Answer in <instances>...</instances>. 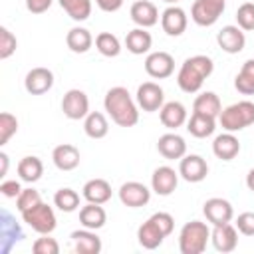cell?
Returning a JSON list of instances; mask_svg holds the SVG:
<instances>
[{
	"label": "cell",
	"mask_w": 254,
	"mask_h": 254,
	"mask_svg": "<svg viewBox=\"0 0 254 254\" xmlns=\"http://www.w3.org/2000/svg\"><path fill=\"white\" fill-rule=\"evenodd\" d=\"M103 105H105V111L109 113L111 121L117 123L119 127H133V125H137L139 109H137V103L133 101L131 93L127 91V87H121V85L111 87L105 93Z\"/></svg>",
	"instance_id": "cell-1"
},
{
	"label": "cell",
	"mask_w": 254,
	"mask_h": 254,
	"mask_svg": "<svg viewBox=\"0 0 254 254\" xmlns=\"http://www.w3.org/2000/svg\"><path fill=\"white\" fill-rule=\"evenodd\" d=\"M214 69V64L208 56H192V58H187L177 73V83L179 87L185 91V93H196L204 79L210 77Z\"/></svg>",
	"instance_id": "cell-2"
},
{
	"label": "cell",
	"mask_w": 254,
	"mask_h": 254,
	"mask_svg": "<svg viewBox=\"0 0 254 254\" xmlns=\"http://www.w3.org/2000/svg\"><path fill=\"white\" fill-rule=\"evenodd\" d=\"M175 218L169 212H155L151 214L137 230V240L143 248L155 250L163 244V240L173 232Z\"/></svg>",
	"instance_id": "cell-3"
},
{
	"label": "cell",
	"mask_w": 254,
	"mask_h": 254,
	"mask_svg": "<svg viewBox=\"0 0 254 254\" xmlns=\"http://www.w3.org/2000/svg\"><path fill=\"white\" fill-rule=\"evenodd\" d=\"M210 240V228L200 220H190L181 228L179 250L183 254H202Z\"/></svg>",
	"instance_id": "cell-4"
},
{
	"label": "cell",
	"mask_w": 254,
	"mask_h": 254,
	"mask_svg": "<svg viewBox=\"0 0 254 254\" xmlns=\"http://www.w3.org/2000/svg\"><path fill=\"white\" fill-rule=\"evenodd\" d=\"M218 121H220V127L224 131H230V133L242 131L254 123V103L248 99L232 103L220 111Z\"/></svg>",
	"instance_id": "cell-5"
},
{
	"label": "cell",
	"mask_w": 254,
	"mask_h": 254,
	"mask_svg": "<svg viewBox=\"0 0 254 254\" xmlns=\"http://www.w3.org/2000/svg\"><path fill=\"white\" fill-rule=\"evenodd\" d=\"M22 214V220L32 228L36 230L38 234H52L56 230V212L52 206H48L46 202H38L36 206L20 212Z\"/></svg>",
	"instance_id": "cell-6"
},
{
	"label": "cell",
	"mask_w": 254,
	"mask_h": 254,
	"mask_svg": "<svg viewBox=\"0 0 254 254\" xmlns=\"http://www.w3.org/2000/svg\"><path fill=\"white\" fill-rule=\"evenodd\" d=\"M224 12V0H194L190 8V18L194 24L206 28L212 26Z\"/></svg>",
	"instance_id": "cell-7"
},
{
	"label": "cell",
	"mask_w": 254,
	"mask_h": 254,
	"mask_svg": "<svg viewBox=\"0 0 254 254\" xmlns=\"http://www.w3.org/2000/svg\"><path fill=\"white\" fill-rule=\"evenodd\" d=\"M137 105L147 111V113H153V111H159L163 105H165V93H163V87L155 81H145L137 87Z\"/></svg>",
	"instance_id": "cell-8"
},
{
	"label": "cell",
	"mask_w": 254,
	"mask_h": 254,
	"mask_svg": "<svg viewBox=\"0 0 254 254\" xmlns=\"http://www.w3.org/2000/svg\"><path fill=\"white\" fill-rule=\"evenodd\" d=\"M62 111L71 121L85 119V115L89 113V99H87L85 91H81V89L65 91L64 99H62Z\"/></svg>",
	"instance_id": "cell-9"
},
{
	"label": "cell",
	"mask_w": 254,
	"mask_h": 254,
	"mask_svg": "<svg viewBox=\"0 0 254 254\" xmlns=\"http://www.w3.org/2000/svg\"><path fill=\"white\" fill-rule=\"evenodd\" d=\"M119 200L129 208H139V206H145L151 200V190L143 183L127 181L119 189Z\"/></svg>",
	"instance_id": "cell-10"
},
{
	"label": "cell",
	"mask_w": 254,
	"mask_h": 254,
	"mask_svg": "<svg viewBox=\"0 0 254 254\" xmlns=\"http://www.w3.org/2000/svg\"><path fill=\"white\" fill-rule=\"evenodd\" d=\"M202 212L206 216V220L216 226V224H226L232 220L234 216V208L232 204L226 200V198H220V196H212L208 198L204 204H202Z\"/></svg>",
	"instance_id": "cell-11"
},
{
	"label": "cell",
	"mask_w": 254,
	"mask_h": 254,
	"mask_svg": "<svg viewBox=\"0 0 254 254\" xmlns=\"http://www.w3.org/2000/svg\"><path fill=\"white\" fill-rule=\"evenodd\" d=\"M145 71L155 79H165L175 71V58L169 52H153L145 60Z\"/></svg>",
	"instance_id": "cell-12"
},
{
	"label": "cell",
	"mask_w": 254,
	"mask_h": 254,
	"mask_svg": "<svg viewBox=\"0 0 254 254\" xmlns=\"http://www.w3.org/2000/svg\"><path fill=\"white\" fill-rule=\"evenodd\" d=\"M179 185V173L173 167H157L151 175V189L159 194V196H169L175 192Z\"/></svg>",
	"instance_id": "cell-13"
},
{
	"label": "cell",
	"mask_w": 254,
	"mask_h": 254,
	"mask_svg": "<svg viewBox=\"0 0 254 254\" xmlns=\"http://www.w3.org/2000/svg\"><path fill=\"white\" fill-rule=\"evenodd\" d=\"M179 175L187 183H200L208 175V165L200 155H185L179 163Z\"/></svg>",
	"instance_id": "cell-14"
},
{
	"label": "cell",
	"mask_w": 254,
	"mask_h": 254,
	"mask_svg": "<svg viewBox=\"0 0 254 254\" xmlns=\"http://www.w3.org/2000/svg\"><path fill=\"white\" fill-rule=\"evenodd\" d=\"M54 85V73L48 67H32L26 73L24 87L30 95H44Z\"/></svg>",
	"instance_id": "cell-15"
},
{
	"label": "cell",
	"mask_w": 254,
	"mask_h": 254,
	"mask_svg": "<svg viewBox=\"0 0 254 254\" xmlns=\"http://www.w3.org/2000/svg\"><path fill=\"white\" fill-rule=\"evenodd\" d=\"M187 24H189V18H187V12L179 6H169L163 14H161V26H163V32L167 36H181L185 30H187Z\"/></svg>",
	"instance_id": "cell-16"
},
{
	"label": "cell",
	"mask_w": 254,
	"mask_h": 254,
	"mask_svg": "<svg viewBox=\"0 0 254 254\" xmlns=\"http://www.w3.org/2000/svg\"><path fill=\"white\" fill-rule=\"evenodd\" d=\"M216 42H218V46H220L222 52H226V54H238L246 46V36L242 32V28H238V26H224L216 34Z\"/></svg>",
	"instance_id": "cell-17"
},
{
	"label": "cell",
	"mask_w": 254,
	"mask_h": 254,
	"mask_svg": "<svg viewBox=\"0 0 254 254\" xmlns=\"http://www.w3.org/2000/svg\"><path fill=\"white\" fill-rule=\"evenodd\" d=\"M210 240H212V246L218 252H232L238 246V232L230 222L216 224L210 230Z\"/></svg>",
	"instance_id": "cell-18"
},
{
	"label": "cell",
	"mask_w": 254,
	"mask_h": 254,
	"mask_svg": "<svg viewBox=\"0 0 254 254\" xmlns=\"http://www.w3.org/2000/svg\"><path fill=\"white\" fill-rule=\"evenodd\" d=\"M129 16L131 20L139 26V28H151L159 22V10L153 2L149 0H137L131 4V10H129Z\"/></svg>",
	"instance_id": "cell-19"
},
{
	"label": "cell",
	"mask_w": 254,
	"mask_h": 254,
	"mask_svg": "<svg viewBox=\"0 0 254 254\" xmlns=\"http://www.w3.org/2000/svg\"><path fill=\"white\" fill-rule=\"evenodd\" d=\"M157 151H159L165 159H169V161H175V159L181 161V159L187 155V143H185V139H183L181 135H177V133H165V135H161L159 141H157Z\"/></svg>",
	"instance_id": "cell-20"
},
{
	"label": "cell",
	"mask_w": 254,
	"mask_h": 254,
	"mask_svg": "<svg viewBox=\"0 0 254 254\" xmlns=\"http://www.w3.org/2000/svg\"><path fill=\"white\" fill-rule=\"evenodd\" d=\"M69 238L77 254H99L101 252V238L95 234V230H89V228L73 230Z\"/></svg>",
	"instance_id": "cell-21"
},
{
	"label": "cell",
	"mask_w": 254,
	"mask_h": 254,
	"mask_svg": "<svg viewBox=\"0 0 254 254\" xmlns=\"http://www.w3.org/2000/svg\"><path fill=\"white\" fill-rule=\"evenodd\" d=\"M79 159H81L79 157V149L75 145H69V143L58 145L52 151V161H54V165L60 171H73V169H77Z\"/></svg>",
	"instance_id": "cell-22"
},
{
	"label": "cell",
	"mask_w": 254,
	"mask_h": 254,
	"mask_svg": "<svg viewBox=\"0 0 254 254\" xmlns=\"http://www.w3.org/2000/svg\"><path fill=\"white\" fill-rule=\"evenodd\" d=\"M159 119L167 129H177L187 123V107L181 101H169L159 109Z\"/></svg>",
	"instance_id": "cell-23"
},
{
	"label": "cell",
	"mask_w": 254,
	"mask_h": 254,
	"mask_svg": "<svg viewBox=\"0 0 254 254\" xmlns=\"http://www.w3.org/2000/svg\"><path fill=\"white\" fill-rule=\"evenodd\" d=\"M212 153L222 159V161H232L238 153H240V141L236 139L234 133L226 131L222 135H218L214 141H212Z\"/></svg>",
	"instance_id": "cell-24"
},
{
	"label": "cell",
	"mask_w": 254,
	"mask_h": 254,
	"mask_svg": "<svg viewBox=\"0 0 254 254\" xmlns=\"http://www.w3.org/2000/svg\"><path fill=\"white\" fill-rule=\"evenodd\" d=\"M79 222L83 228H89V230H99L105 226L107 222V212L101 204H95V202H87L85 206L79 208Z\"/></svg>",
	"instance_id": "cell-25"
},
{
	"label": "cell",
	"mask_w": 254,
	"mask_h": 254,
	"mask_svg": "<svg viewBox=\"0 0 254 254\" xmlns=\"http://www.w3.org/2000/svg\"><path fill=\"white\" fill-rule=\"evenodd\" d=\"M81 194L87 202H95V204H105L111 198V185L105 179H91L83 185Z\"/></svg>",
	"instance_id": "cell-26"
},
{
	"label": "cell",
	"mask_w": 254,
	"mask_h": 254,
	"mask_svg": "<svg viewBox=\"0 0 254 254\" xmlns=\"http://www.w3.org/2000/svg\"><path fill=\"white\" fill-rule=\"evenodd\" d=\"M214 129H216V117H210V115H204V113L192 111L190 119L187 121V131L196 139L210 137L214 133Z\"/></svg>",
	"instance_id": "cell-27"
},
{
	"label": "cell",
	"mask_w": 254,
	"mask_h": 254,
	"mask_svg": "<svg viewBox=\"0 0 254 254\" xmlns=\"http://www.w3.org/2000/svg\"><path fill=\"white\" fill-rule=\"evenodd\" d=\"M125 46H127V50H129L131 54L143 56V54H147V52L151 50L153 38H151V34L147 32V28H139V26H137L135 30L127 32V36H125Z\"/></svg>",
	"instance_id": "cell-28"
},
{
	"label": "cell",
	"mask_w": 254,
	"mask_h": 254,
	"mask_svg": "<svg viewBox=\"0 0 254 254\" xmlns=\"http://www.w3.org/2000/svg\"><path fill=\"white\" fill-rule=\"evenodd\" d=\"M65 44L67 48L73 52V54H85L91 46H93V36L89 34V30L81 28V26H75L67 32L65 36Z\"/></svg>",
	"instance_id": "cell-29"
},
{
	"label": "cell",
	"mask_w": 254,
	"mask_h": 254,
	"mask_svg": "<svg viewBox=\"0 0 254 254\" xmlns=\"http://www.w3.org/2000/svg\"><path fill=\"white\" fill-rule=\"evenodd\" d=\"M83 131L89 139H103L109 133V123L103 113L99 111H89L83 119Z\"/></svg>",
	"instance_id": "cell-30"
},
{
	"label": "cell",
	"mask_w": 254,
	"mask_h": 254,
	"mask_svg": "<svg viewBox=\"0 0 254 254\" xmlns=\"http://www.w3.org/2000/svg\"><path fill=\"white\" fill-rule=\"evenodd\" d=\"M18 175H20V179L24 183H30V185L36 183V181H40L42 175H44V163H42V159H38L34 155H28V157L20 159V163H18Z\"/></svg>",
	"instance_id": "cell-31"
},
{
	"label": "cell",
	"mask_w": 254,
	"mask_h": 254,
	"mask_svg": "<svg viewBox=\"0 0 254 254\" xmlns=\"http://www.w3.org/2000/svg\"><path fill=\"white\" fill-rule=\"evenodd\" d=\"M192 111L204 113L210 117H218L222 111V105H220V99L214 91H202L200 95H196V99L192 103Z\"/></svg>",
	"instance_id": "cell-32"
},
{
	"label": "cell",
	"mask_w": 254,
	"mask_h": 254,
	"mask_svg": "<svg viewBox=\"0 0 254 254\" xmlns=\"http://www.w3.org/2000/svg\"><path fill=\"white\" fill-rule=\"evenodd\" d=\"M234 87L242 95H254V58L246 60L234 79Z\"/></svg>",
	"instance_id": "cell-33"
},
{
	"label": "cell",
	"mask_w": 254,
	"mask_h": 254,
	"mask_svg": "<svg viewBox=\"0 0 254 254\" xmlns=\"http://www.w3.org/2000/svg\"><path fill=\"white\" fill-rule=\"evenodd\" d=\"M95 48H97V52H99L101 56H105V58H115V56H119V52H121V42H119V38H117L115 34H111V32H99V34L95 36Z\"/></svg>",
	"instance_id": "cell-34"
},
{
	"label": "cell",
	"mask_w": 254,
	"mask_h": 254,
	"mask_svg": "<svg viewBox=\"0 0 254 254\" xmlns=\"http://www.w3.org/2000/svg\"><path fill=\"white\" fill-rule=\"evenodd\" d=\"M58 2L75 22H83L91 16V0H58Z\"/></svg>",
	"instance_id": "cell-35"
},
{
	"label": "cell",
	"mask_w": 254,
	"mask_h": 254,
	"mask_svg": "<svg viewBox=\"0 0 254 254\" xmlns=\"http://www.w3.org/2000/svg\"><path fill=\"white\" fill-rule=\"evenodd\" d=\"M54 204H56L62 212H73V210H77V206H79V194H77L73 189L64 187V189L56 190V194H54Z\"/></svg>",
	"instance_id": "cell-36"
},
{
	"label": "cell",
	"mask_w": 254,
	"mask_h": 254,
	"mask_svg": "<svg viewBox=\"0 0 254 254\" xmlns=\"http://www.w3.org/2000/svg\"><path fill=\"white\" fill-rule=\"evenodd\" d=\"M16 131H18V119L8 111L0 113V145H6L16 135Z\"/></svg>",
	"instance_id": "cell-37"
},
{
	"label": "cell",
	"mask_w": 254,
	"mask_h": 254,
	"mask_svg": "<svg viewBox=\"0 0 254 254\" xmlns=\"http://www.w3.org/2000/svg\"><path fill=\"white\" fill-rule=\"evenodd\" d=\"M12 236H14L16 240H22V238H24L20 226H18V224H12L10 214H8V212H2V252H4V254H6V248H8V240H10Z\"/></svg>",
	"instance_id": "cell-38"
},
{
	"label": "cell",
	"mask_w": 254,
	"mask_h": 254,
	"mask_svg": "<svg viewBox=\"0 0 254 254\" xmlns=\"http://www.w3.org/2000/svg\"><path fill=\"white\" fill-rule=\"evenodd\" d=\"M236 22H238V28H242L244 32L254 30V4L252 2H244L242 6H238Z\"/></svg>",
	"instance_id": "cell-39"
},
{
	"label": "cell",
	"mask_w": 254,
	"mask_h": 254,
	"mask_svg": "<svg viewBox=\"0 0 254 254\" xmlns=\"http://www.w3.org/2000/svg\"><path fill=\"white\" fill-rule=\"evenodd\" d=\"M18 48V42H16V36L6 28L2 26L0 28V60H8Z\"/></svg>",
	"instance_id": "cell-40"
},
{
	"label": "cell",
	"mask_w": 254,
	"mask_h": 254,
	"mask_svg": "<svg viewBox=\"0 0 254 254\" xmlns=\"http://www.w3.org/2000/svg\"><path fill=\"white\" fill-rule=\"evenodd\" d=\"M38 202H42V196H40V192L36 190V189H22V192L18 194V198H16V208L20 210V212H24V210H28V208H32V206H36Z\"/></svg>",
	"instance_id": "cell-41"
},
{
	"label": "cell",
	"mask_w": 254,
	"mask_h": 254,
	"mask_svg": "<svg viewBox=\"0 0 254 254\" xmlns=\"http://www.w3.org/2000/svg\"><path fill=\"white\" fill-rule=\"evenodd\" d=\"M32 250L36 254H58L60 252V244L56 238H52L50 234H42L40 238H36V242L32 244Z\"/></svg>",
	"instance_id": "cell-42"
},
{
	"label": "cell",
	"mask_w": 254,
	"mask_h": 254,
	"mask_svg": "<svg viewBox=\"0 0 254 254\" xmlns=\"http://www.w3.org/2000/svg\"><path fill=\"white\" fill-rule=\"evenodd\" d=\"M236 228L244 236H254V212H242V214H238Z\"/></svg>",
	"instance_id": "cell-43"
},
{
	"label": "cell",
	"mask_w": 254,
	"mask_h": 254,
	"mask_svg": "<svg viewBox=\"0 0 254 254\" xmlns=\"http://www.w3.org/2000/svg\"><path fill=\"white\" fill-rule=\"evenodd\" d=\"M0 192H2L6 198H18V194L22 192V187H20L18 181H2Z\"/></svg>",
	"instance_id": "cell-44"
},
{
	"label": "cell",
	"mask_w": 254,
	"mask_h": 254,
	"mask_svg": "<svg viewBox=\"0 0 254 254\" xmlns=\"http://www.w3.org/2000/svg\"><path fill=\"white\" fill-rule=\"evenodd\" d=\"M54 0H26V8L32 12V14H44L50 6H52Z\"/></svg>",
	"instance_id": "cell-45"
},
{
	"label": "cell",
	"mask_w": 254,
	"mask_h": 254,
	"mask_svg": "<svg viewBox=\"0 0 254 254\" xmlns=\"http://www.w3.org/2000/svg\"><path fill=\"white\" fill-rule=\"evenodd\" d=\"M95 4L103 12H117L123 6V0H95Z\"/></svg>",
	"instance_id": "cell-46"
},
{
	"label": "cell",
	"mask_w": 254,
	"mask_h": 254,
	"mask_svg": "<svg viewBox=\"0 0 254 254\" xmlns=\"http://www.w3.org/2000/svg\"><path fill=\"white\" fill-rule=\"evenodd\" d=\"M0 161H2V171H0V177H4V175H6V171H8V155H6V153H0Z\"/></svg>",
	"instance_id": "cell-47"
},
{
	"label": "cell",
	"mask_w": 254,
	"mask_h": 254,
	"mask_svg": "<svg viewBox=\"0 0 254 254\" xmlns=\"http://www.w3.org/2000/svg\"><path fill=\"white\" fill-rule=\"evenodd\" d=\"M246 187L254 192V169H250V171H248V175H246Z\"/></svg>",
	"instance_id": "cell-48"
},
{
	"label": "cell",
	"mask_w": 254,
	"mask_h": 254,
	"mask_svg": "<svg viewBox=\"0 0 254 254\" xmlns=\"http://www.w3.org/2000/svg\"><path fill=\"white\" fill-rule=\"evenodd\" d=\"M163 2H167V4H177L179 0H163Z\"/></svg>",
	"instance_id": "cell-49"
},
{
	"label": "cell",
	"mask_w": 254,
	"mask_h": 254,
	"mask_svg": "<svg viewBox=\"0 0 254 254\" xmlns=\"http://www.w3.org/2000/svg\"><path fill=\"white\" fill-rule=\"evenodd\" d=\"M224 2H226V0H224Z\"/></svg>",
	"instance_id": "cell-50"
}]
</instances>
